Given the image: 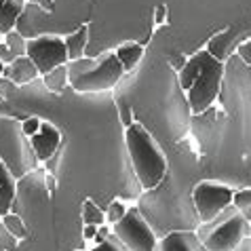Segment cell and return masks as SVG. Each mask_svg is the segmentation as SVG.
<instances>
[{"label": "cell", "instance_id": "obj_1", "mask_svg": "<svg viewBox=\"0 0 251 251\" xmlns=\"http://www.w3.org/2000/svg\"><path fill=\"white\" fill-rule=\"evenodd\" d=\"M127 152L133 165V171L142 184L144 190H154L163 184L167 173V156L158 148L154 137L148 133V129L139 123H133L125 131Z\"/></svg>", "mask_w": 251, "mask_h": 251}, {"label": "cell", "instance_id": "obj_2", "mask_svg": "<svg viewBox=\"0 0 251 251\" xmlns=\"http://www.w3.org/2000/svg\"><path fill=\"white\" fill-rule=\"evenodd\" d=\"M70 87L78 93L110 91L123 78L125 68L121 66L116 53H103L101 57H80L68 61Z\"/></svg>", "mask_w": 251, "mask_h": 251}, {"label": "cell", "instance_id": "obj_3", "mask_svg": "<svg viewBox=\"0 0 251 251\" xmlns=\"http://www.w3.org/2000/svg\"><path fill=\"white\" fill-rule=\"evenodd\" d=\"M197 234L207 251H234L243 239L251 236V222L243 218L234 205H230L211 222L199 224Z\"/></svg>", "mask_w": 251, "mask_h": 251}, {"label": "cell", "instance_id": "obj_4", "mask_svg": "<svg viewBox=\"0 0 251 251\" xmlns=\"http://www.w3.org/2000/svg\"><path fill=\"white\" fill-rule=\"evenodd\" d=\"M222 78H224V64L207 53L203 49V68H201L199 78L188 91V103L194 114H201L218 100L220 89H222Z\"/></svg>", "mask_w": 251, "mask_h": 251}, {"label": "cell", "instance_id": "obj_5", "mask_svg": "<svg viewBox=\"0 0 251 251\" xmlns=\"http://www.w3.org/2000/svg\"><path fill=\"white\" fill-rule=\"evenodd\" d=\"M112 232L129 251H154L158 243L154 228L146 222L142 211L135 207H131L125 213V218L116 222L112 226Z\"/></svg>", "mask_w": 251, "mask_h": 251}, {"label": "cell", "instance_id": "obj_6", "mask_svg": "<svg viewBox=\"0 0 251 251\" xmlns=\"http://www.w3.org/2000/svg\"><path fill=\"white\" fill-rule=\"evenodd\" d=\"M25 57L32 59V64L38 68L40 76H47L59 66H68L70 55L66 40L55 34H43L27 40V53Z\"/></svg>", "mask_w": 251, "mask_h": 251}, {"label": "cell", "instance_id": "obj_7", "mask_svg": "<svg viewBox=\"0 0 251 251\" xmlns=\"http://www.w3.org/2000/svg\"><path fill=\"white\" fill-rule=\"evenodd\" d=\"M234 190L230 186L218 184V182H201L194 186L192 190V205L194 211L199 215V222H211L213 218H218L222 211L232 205Z\"/></svg>", "mask_w": 251, "mask_h": 251}, {"label": "cell", "instance_id": "obj_8", "mask_svg": "<svg viewBox=\"0 0 251 251\" xmlns=\"http://www.w3.org/2000/svg\"><path fill=\"white\" fill-rule=\"evenodd\" d=\"M154 251H207L197 230H173L158 239Z\"/></svg>", "mask_w": 251, "mask_h": 251}, {"label": "cell", "instance_id": "obj_9", "mask_svg": "<svg viewBox=\"0 0 251 251\" xmlns=\"http://www.w3.org/2000/svg\"><path fill=\"white\" fill-rule=\"evenodd\" d=\"M32 146H34V152H36L38 160H49L55 152H57L59 144H61V133L53 125L43 123V127L36 135H32Z\"/></svg>", "mask_w": 251, "mask_h": 251}, {"label": "cell", "instance_id": "obj_10", "mask_svg": "<svg viewBox=\"0 0 251 251\" xmlns=\"http://www.w3.org/2000/svg\"><path fill=\"white\" fill-rule=\"evenodd\" d=\"M4 78H11L15 85H27V82H32L36 76H40L38 68L32 64L30 57H17L15 61H13L11 66L4 68Z\"/></svg>", "mask_w": 251, "mask_h": 251}, {"label": "cell", "instance_id": "obj_11", "mask_svg": "<svg viewBox=\"0 0 251 251\" xmlns=\"http://www.w3.org/2000/svg\"><path fill=\"white\" fill-rule=\"evenodd\" d=\"M25 0H0V34H9L15 30V24L24 15Z\"/></svg>", "mask_w": 251, "mask_h": 251}, {"label": "cell", "instance_id": "obj_12", "mask_svg": "<svg viewBox=\"0 0 251 251\" xmlns=\"http://www.w3.org/2000/svg\"><path fill=\"white\" fill-rule=\"evenodd\" d=\"M114 53H116L118 61H121V66L125 68V72H131L144 57V45L142 43H127V45L118 47Z\"/></svg>", "mask_w": 251, "mask_h": 251}, {"label": "cell", "instance_id": "obj_13", "mask_svg": "<svg viewBox=\"0 0 251 251\" xmlns=\"http://www.w3.org/2000/svg\"><path fill=\"white\" fill-rule=\"evenodd\" d=\"M201 68H203V51H199V53H194L192 57H188L186 66L182 68V72H179V87H182L186 93L190 91L194 80L199 78Z\"/></svg>", "mask_w": 251, "mask_h": 251}, {"label": "cell", "instance_id": "obj_14", "mask_svg": "<svg viewBox=\"0 0 251 251\" xmlns=\"http://www.w3.org/2000/svg\"><path fill=\"white\" fill-rule=\"evenodd\" d=\"M64 40H66V47H68L70 61L80 59V57H82V53H85L87 40H89V25H82V27H78V30H76V32L68 34V36H66Z\"/></svg>", "mask_w": 251, "mask_h": 251}, {"label": "cell", "instance_id": "obj_15", "mask_svg": "<svg viewBox=\"0 0 251 251\" xmlns=\"http://www.w3.org/2000/svg\"><path fill=\"white\" fill-rule=\"evenodd\" d=\"M43 82L49 91L53 93H61L66 87H70V74H68V66H59L55 68L53 72H49L47 76H43Z\"/></svg>", "mask_w": 251, "mask_h": 251}, {"label": "cell", "instance_id": "obj_16", "mask_svg": "<svg viewBox=\"0 0 251 251\" xmlns=\"http://www.w3.org/2000/svg\"><path fill=\"white\" fill-rule=\"evenodd\" d=\"M82 222L100 228L106 224V213H103L93 201H85V203H82Z\"/></svg>", "mask_w": 251, "mask_h": 251}, {"label": "cell", "instance_id": "obj_17", "mask_svg": "<svg viewBox=\"0 0 251 251\" xmlns=\"http://www.w3.org/2000/svg\"><path fill=\"white\" fill-rule=\"evenodd\" d=\"M232 205L236 207L243 218L247 222H251V188H245V190H234L232 197Z\"/></svg>", "mask_w": 251, "mask_h": 251}, {"label": "cell", "instance_id": "obj_18", "mask_svg": "<svg viewBox=\"0 0 251 251\" xmlns=\"http://www.w3.org/2000/svg\"><path fill=\"white\" fill-rule=\"evenodd\" d=\"M4 45L9 47L11 51L17 55V57H25V53H27V38L24 36L22 32L13 30L9 34H4Z\"/></svg>", "mask_w": 251, "mask_h": 251}, {"label": "cell", "instance_id": "obj_19", "mask_svg": "<svg viewBox=\"0 0 251 251\" xmlns=\"http://www.w3.org/2000/svg\"><path fill=\"white\" fill-rule=\"evenodd\" d=\"M2 224L6 228V232L13 234L15 239H25L27 236V230H25V224L22 222V218L15 213H6L4 218H2Z\"/></svg>", "mask_w": 251, "mask_h": 251}, {"label": "cell", "instance_id": "obj_20", "mask_svg": "<svg viewBox=\"0 0 251 251\" xmlns=\"http://www.w3.org/2000/svg\"><path fill=\"white\" fill-rule=\"evenodd\" d=\"M13 201H15V184H13V179H11L9 184L0 186V218H4V215L11 211Z\"/></svg>", "mask_w": 251, "mask_h": 251}, {"label": "cell", "instance_id": "obj_21", "mask_svg": "<svg viewBox=\"0 0 251 251\" xmlns=\"http://www.w3.org/2000/svg\"><path fill=\"white\" fill-rule=\"evenodd\" d=\"M129 209L125 207L121 201H116V203H112L110 205V209L106 211V224H110V226H114L116 222H121L123 218H125V213H127Z\"/></svg>", "mask_w": 251, "mask_h": 251}, {"label": "cell", "instance_id": "obj_22", "mask_svg": "<svg viewBox=\"0 0 251 251\" xmlns=\"http://www.w3.org/2000/svg\"><path fill=\"white\" fill-rule=\"evenodd\" d=\"M40 127H43V121H40V118H36V116H30V118H25V121H24V125H22L24 133H25L27 137L36 135L38 131H40Z\"/></svg>", "mask_w": 251, "mask_h": 251}, {"label": "cell", "instance_id": "obj_23", "mask_svg": "<svg viewBox=\"0 0 251 251\" xmlns=\"http://www.w3.org/2000/svg\"><path fill=\"white\" fill-rule=\"evenodd\" d=\"M103 247H106V251H129L127 247H125L123 245V243L121 241H118V236L112 232V234H110L108 236V239L106 241H103Z\"/></svg>", "mask_w": 251, "mask_h": 251}, {"label": "cell", "instance_id": "obj_24", "mask_svg": "<svg viewBox=\"0 0 251 251\" xmlns=\"http://www.w3.org/2000/svg\"><path fill=\"white\" fill-rule=\"evenodd\" d=\"M236 53H239V57L245 61L247 66H251V40H245V43H241L236 47Z\"/></svg>", "mask_w": 251, "mask_h": 251}, {"label": "cell", "instance_id": "obj_25", "mask_svg": "<svg viewBox=\"0 0 251 251\" xmlns=\"http://www.w3.org/2000/svg\"><path fill=\"white\" fill-rule=\"evenodd\" d=\"M17 59V55L15 53H13L11 51V49L9 47H6L4 43H0V61H2V64L4 66H11L13 64V61H15Z\"/></svg>", "mask_w": 251, "mask_h": 251}, {"label": "cell", "instance_id": "obj_26", "mask_svg": "<svg viewBox=\"0 0 251 251\" xmlns=\"http://www.w3.org/2000/svg\"><path fill=\"white\" fill-rule=\"evenodd\" d=\"M169 61H171V68L176 70V72H182V68L186 66L188 57H184V55H171Z\"/></svg>", "mask_w": 251, "mask_h": 251}, {"label": "cell", "instance_id": "obj_27", "mask_svg": "<svg viewBox=\"0 0 251 251\" xmlns=\"http://www.w3.org/2000/svg\"><path fill=\"white\" fill-rule=\"evenodd\" d=\"M27 2L40 6V9H43V11H53V9H55L53 0H27Z\"/></svg>", "mask_w": 251, "mask_h": 251}, {"label": "cell", "instance_id": "obj_28", "mask_svg": "<svg viewBox=\"0 0 251 251\" xmlns=\"http://www.w3.org/2000/svg\"><path fill=\"white\" fill-rule=\"evenodd\" d=\"M82 236H85L87 241H93L97 236V226H91V224H85V228H82Z\"/></svg>", "mask_w": 251, "mask_h": 251}, {"label": "cell", "instance_id": "obj_29", "mask_svg": "<svg viewBox=\"0 0 251 251\" xmlns=\"http://www.w3.org/2000/svg\"><path fill=\"white\" fill-rule=\"evenodd\" d=\"M9 182H11V173H9V169L4 167L2 160H0V186L9 184Z\"/></svg>", "mask_w": 251, "mask_h": 251}, {"label": "cell", "instance_id": "obj_30", "mask_svg": "<svg viewBox=\"0 0 251 251\" xmlns=\"http://www.w3.org/2000/svg\"><path fill=\"white\" fill-rule=\"evenodd\" d=\"M165 19H167V6H165V4H160L158 9H156L154 22H156V25H163V24H165Z\"/></svg>", "mask_w": 251, "mask_h": 251}, {"label": "cell", "instance_id": "obj_31", "mask_svg": "<svg viewBox=\"0 0 251 251\" xmlns=\"http://www.w3.org/2000/svg\"><path fill=\"white\" fill-rule=\"evenodd\" d=\"M121 118H123V125H125V127H131V125H133V118H131V110H129V108H123Z\"/></svg>", "mask_w": 251, "mask_h": 251}, {"label": "cell", "instance_id": "obj_32", "mask_svg": "<svg viewBox=\"0 0 251 251\" xmlns=\"http://www.w3.org/2000/svg\"><path fill=\"white\" fill-rule=\"evenodd\" d=\"M234 251H251V236H247V239L241 241V245L236 247Z\"/></svg>", "mask_w": 251, "mask_h": 251}, {"label": "cell", "instance_id": "obj_33", "mask_svg": "<svg viewBox=\"0 0 251 251\" xmlns=\"http://www.w3.org/2000/svg\"><path fill=\"white\" fill-rule=\"evenodd\" d=\"M47 188H49V192H55V177L53 176H47Z\"/></svg>", "mask_w": 251, "mask_h": 251}, {"label": "cell", "instance_id": "obj_34", "mask_svg": "<svg viewBox=\"0 0 251 251\" xmlns=\"http://www.w3.org/2000/svg\"><path fill=\"white\" fill-rule=\"evenodd\" d=\"M4 68H6V66L2 64V61H0V78H2V74H4Z\"/></svg>", "mask_w": 251, "mask_h": 251}]
</instances>
